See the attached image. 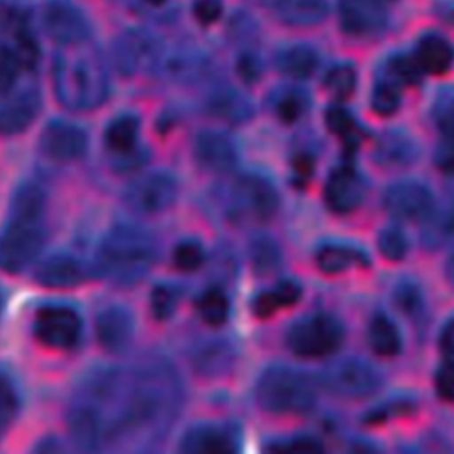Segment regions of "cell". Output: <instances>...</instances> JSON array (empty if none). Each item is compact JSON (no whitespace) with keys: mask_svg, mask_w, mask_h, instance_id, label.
<instances>
[{"mask_svg":"<svg viewBox=\"0 0 454 454\" xmlns=\"http://www.w3.org/2000/svg\"><path fill=\"white\" fill-rule=\"evenodd\" d=\"M177 397L176 376L165 365L101 369L83 381L74 397L71 433L83 449H101L122 436L167 424Z\"/></svg>","mask_w":454,"mask_h":454,"instance_id":"6da1fadb","label":"cell"},{"mask_svg":"<svg viewBox=\"0 0 454 454\" xmlns=\"http://www.w3.org/2000/svg\"><path fill=\"white\" fill-rule=\"evenodd\" d=\"M59 101L69 110L98 108L108 96V73L99 50L89 39L60 44L53 62Z\"/></svg>","mask_w":454,"mask_h":454,"instance_id":"7a4b0ae2","label":"cell"},{"mask_svg":"<svg viewBox=\"0 0 454 454\" xmlns=\"http://www.w3.org/2000/svg\"><path fill=\"white\" fill-rule=\"evenodd\" d=\"M46 195L35 183L18 186L11 200L9 218L0 231V268L25 270L44 245Z\"/></svg>","mask_w":454,"mask_h":454,"instance_id":"3957f363","label":"cell"},{"mask_svg":"<svg viewBox=\"0 0 454 454\" xmlns=\"http://www.w3.org/2000/svg\"><path fill=\"white\" fill-rule=\"evenodd\" d=\"M156 243L138 225L117 223L99 243L96 268L115 284H135L153 266Z\"/></svg>","mask_w":454,"mask_h":454,"instance_id":"277c9868","label":"cell"},{"mask_svg":"<svg viewBox=\"0 0 454 454\" xmlns=\"http://www.w3.org/2000/svg\"><path fill=\"white\" fill-rule=\"evenodd\" d=\"M257 401L275 413H301L314 404V387L310 380L291 365L268 367L257 381Z\"/></svg>","mask_w":454,"mask_h":454,"instance_id":"5b68a950","label":"cell"},{"mask_svg":"<svg viewBox=\"0 0 454 454\" xmlns=\"http://www.w3.org/2000/svg\"><path fill=\"white\" fill-rule=\"evenodd\" d=\"M342 340L340 323L326 314H312L296 321L287 332L289 349L303 358L333 353Z\"/></svg>","mask_w":454,"mask_h":454,"instance_id":"8992f818","label":"cell"},{"mask_svg":"<svg viewBox=\"0 0 454 454\" xmlns=\"http://www.w3.org/2000/svg\"><path fill=\"white\" fill-rule=\"evenodd\" d=\"M325 385L346 397H365L376 392L381 385L380 371L364 358H340L325 367Z\"/></svg>","mask_w":454,"mask_h":454,"instance_id":"52a82bcc","label":"cell"},{"mask_svg":"<svg viewBox=\"0 0 454 454\" xmlns=\"http://www.w3.org/2000/svg\"><path fill=\"white\" fill-rule=\"evenodd\" d=\"M177 195L176 179L163 170L149 172L137 177L126 190V202L131 209L145 215L167 209Z\"/></svg>","mask_w":454,"mask_h":454,"instance_id":"ba28073f","label":"cell"},{"mask_svg":"<svg viewBox=\"0 0 454 454\" xmlns=\"http://www.w3.org/2000/svg\"><path fill=\"white\" fill-rule=\"evenodd\" d=\"M34 333L48 348H73L82 333L80 316L66 305L43 307L34 321Z\"/></svg>","mask_w":454,"mask_h":454,"instance_id":"9c48e42d","label":"cell"},{"mask_svg":"<svg viewBox=\"0 0 454 454\" xmlns=\"http://www.w3.org/2000/svg\"><path fill=\"white\" fill-rule=\"evenodd\" d=\"M231 202L238 215L250 220H266L278 206V193L264 176L247 174L234 183Z\"/></svg>","mask_w":454,"mask_h":454,"instance_id":"30bf717a","label":"cell"},{"mask_svg":"<svg viewBox=\"0 0 454 454\" xmlns=\"http://www.w3.org/2000/svg\"><path fill=\"white\" fill-rule=\"evenodd\" d=\"M43 25L59 46L89 39V20L69 0H48L43 7Z\"/></svg>","mask_w":454,"mask_h":454,"instance_id":"8fae6325","label":"cell"},{"mask_svg":"<svg viewBox=\"0 0 454 454\" xmlns=\"http://www.w3.org/2000/svg\"><path fill=\"white\" fill-rule=\"evenodd\" d=\"M385 209L403 220L427 218L434 209V199L429 188L415 179H404L390 184L383 193Z\"/></svg>","mask_w":454,"mask_h":454,"instance_id":"7c38bea8","label":"cell"},{"mask_svg":"<svg viewBox=\"0 0 454 454\" xmlns=\"http://www.w3.org/2000/svg\"><path fill=\"white\" fill-rule=\"evenodd\" d=\"M41 147L53 160L73 161L87 151V133L73 122L55 119L44 126Z\"/></svg>","mask_w":454,"mask_h":454,"instance_id":"4fadbf2b","label":"cell"},{"mask_svg":"<svg viewBox=\"0 0 454 454\" xmlns=\"http://www.w3.org/2000/svg\"><path fill=\"white\" fill-rule=\"evenodd\" d=\"M339 12L344 32L355 37L374 35L387 25L383 4L378 0H340Z\"/></svg>","mask_w":454,"mask_h":454,"instance_id":"5bb4252c","label":"cell"},{"mask_svg":"<svg viewBox=\"0 0 454 454\" xmlns=\"http://www.w3.org/2000/svg\"><path fill=\"white\" fill-rule=\"evenodd\" d=\"M365 195V183L362 176L351 167L335 168L326 181L325 199L332 211L349 213L355 209Z\"/></svg>","mask_w":454,"mask_h":454,"instance_id":"9a60e30c","label":"cell"},{"mask_svg":"<svg viewBox=\"0 0 454 454\" xmlns=\"http://www.w3.org/2000/svg\"><path fill=\"white\" fill-rule=\"evenodd\" d=\"M87 275L83 261L71 252H57L44 259L35 271V280L46 287L78 286Z\"/></svg>","mask_w":454,"mask_h":454,"instance_id":"2e32d148","label":"cell"},{"mask_svg":"<svg viewBox=\"0 0 454 454\" xmlns=\"http://www.w3.org/2000/svg\"><path fill=\"white\" fill-rule=\"evenodd\" d=\"M41 101L35 90L25 89L0 101V133L16 135L25 131L35 119Z\"/></svg>","mask_w":454,"mask_h":454,"instance_id":"e0dca14e","label":"cell"},{"mask_svg":"<svg viewBox=\"0 0 454 454\" xmlns=\"http://www.w3.org/2000/svg\"><path fill=\"white\" fill-rule=\"evenodd\" d=\"M195 156L204 168L220 174L229 172L238 161L236 145L220 131H202L195 140Z\"/></svg>","mask_w":454,"mask_h":454,"instance_id":"ac0fdd59","label":"cell"},{"mask_svg":"<svg viewBox=\"0 0 454 454\" xmlns=\"http://www.w3.org/2000/svg\"><path fill=\"white\" fill-rule=\"evenodd\" d=\"M133 335L131 314L119 305L103 309L96 317L98 342L108 351H122Z\"/></svg>","mask_w":454,"mask_h":454,"instance_id":"d6986e66","label":"cell"},{"mask_svg":"<svg viewBox=\"0 0 454 454\" xmlns=\"http://www.w3.org/2000/svg\"><path fill=\"white\" fill-rule=\"evenodd\" d=\"M158 48L145 34L128 32L117 43V66L124 74L135 73L145 66H154Z\"/></svg>","mask_w":454,"mask_h":454,"instance_id":"ffe728a7","label":"cell"},{"mask_svg":"<svg viewBox=\"0 0 454 454\" xmlns=\"http://www.w3.org/2000/svg\"><path fill=\"white\" fill-rule=\"evenodd\" d=\"M275 14L296 27H309L323 21L328 14L326 0H266Z\"/></svg>","mask_w":454,"mask_h":454,"instance_id":"44dd1931","label":"cell"},{"mask_svg":"<svg viewBox=\"0 0 454 454\" xmlns=\"http://www.w3.org/2000/svg\"><path fill=\"white\" fill-rule=\"evenodd\" d=\"M236 449L234 436L225 427L216 426H197L190 429L181 442V450L184 452H232Z\"/></svg>","mask_w":454,"mask_h":454,"instance_id":"7402d4cb","label":"cell"},{"mask_svg":"<svg viewBox=\"0 0 454 454\" xmlns=\"http://www.w3.org/2000/svg\"><path fill=\"white\" fill-rule=\"evenodd\" d=\"M413 57L422 73L443 74L454 62V48L447 39L440 35H426L420 39Z\"/></svg>","mask_w":454,"mask_h":454,"instance_id":"603a6c76","label":"cell"},{"mask_svg":"<svg viewBox=\"0 0 454 454\" xmlns=\"http://www.w3.org/2000/svg\"><path fill=\"white\" fill-rule=\"evenodd\" d=\"M207 110L223 121L239 122L247 121L252 114V105L248 99L232 89H218L207 99Z\"/></svg>","mask_w":454,"mask_h":454,"instance_id":"cb8c5ba5","label":"cell"},{"mask_svg":"<svg viewBox=\"0 0 454 454\" xmlns=\"http://www.w3.org/2000/svg\"><path fill=\"white\" fill-rule=\"evenodd\" d=\"M316 262L325 273H340L353 264L367 262V257L351 245L325 243L316 252Z\"/></svg>","mask_w":454,"mask_h":454,"instance_id":"d4e9b609","label":"cell"},{"mask_svg":"<svg viewBox=\"0 0 454 454\" xmlns=\"http://www.w3.org/2000/svg\"><path fill=\"white\" fill-rule=\"evenodd\" d=\"M277 67L291 78H309L317 67V53L307 44H293L277 55Z\"/></svg>","mask_w":454,"mask_h":454,"instance_id":"484cf974","label":"cell"},{"mask_svg":"<svg viewBox=\"0 0 454 454\" xmlns=\"http://www.w3.org/2000/svg\"><path fill=\"white\" fill-rule=\"evenodd\" d=\"M415 156V142L404 131L385 133L376 147V158L383 165H408Z\"/></svg>","mask_w":454,"mask_h":454,"instance_id":"4316f807","label":"cell"},{"mask_svg":"<svg viewBox=\"0 0 454 454\" xmlns=\"http://www.w3.org/2000/svg\"><path fill=\"white\" fill-rule=\"evenodd\" d=\"M137 138H138V121H137V117L128 115V114L115 117L105 131L106 147L115 156H122V154L135 151Z\"/></svg>","mask_w":454,"mask_h":454,"instance_id":"83f0119b","label":"cell"},{"mask_svg":"<svg viewBox=\"0 0 454 454\" xmlns=\"http://www.w3.org/2000/svg\"><path fill=\"white\" fill-rule=\"evenodd\" d=\"M371 348L381 356H392L401 349V335L392 319L380 314L371 321L369 326Z\"/></svg>","mask_w":454,"mask_h":454,"instance_id":"f1b7e54d","label":"cell"},{"mask_svg":"<svg viewBox=\"0 0 454 454\" xmlns=\"http://www.w3.org/2000/svg\"><path fill=\"white\" fill-rule=\"evenodd\" d=\"M197 310L206 323L222 325L229 316V300L222 289L211 287L200 294Z\"/></svg>","mask_w":454,"mask_h":454,"instance_id":"f546056e","label":"cell"},{"mask_svg":"<svg viewBox=\"0 0 454 454\" xmlns=\"http://www.w3.org/2000/svg\"><path fill=\"white\" fill-rule=\"evenodd\" d=\"M399 83L392 78H383L374 83L371 94V106L378 115H392L399 108Z\"/></svg>","mask_w":454,"mask_h":454,"instance_id":"4dcf8cb0","label":"cell"},{"mask_svg":"<svg viewBox=\"0 0 454 454\" xmlns=\"http://www.w3.org/2000/svg\"><path fill=\"white\" fill-rule=\"evenodd\" d=\"M325 85H326V90L330 92L332 98L346 99L355 90L356 73L349 64H339L326 74Z\"/></svg>","mask_w":454,"mask_h":454,"instance_id":"1f68e13d","label":"cell"},{"mask_svg":"<svg viewBox=\"0 0 454 454\" xmlns=\"http://www.w3.org/2000/svg\"><path fill=\"white\" fill-rule=\"evenodd\" d=\"M422 69L417 64L415 57L410 55H394L388 60V78L399 85H415L420 82Z\"/></svg>","mask_w":454,"mask_h":454,"instance_id":"d6a6232c","label":"cell"},{"mask_svg":"<svg viewBox=\"0 0 454 454\" xmlns=\"http://www.w3.org/2000/svg\"><path fill=\"white\" fill-rule=\"evenodd\" d=\"M378 247H380V252L387 259L399 261L408 252V239L403 231H399L395 227H385L378 234Z\"/></svg>","mask_w":454,"mask_h":454,"instance_id":"836d02e7","label":"cell"},{"mask_svg":"<svg viewBox=\"0 0 454 454\" xmlns=\"http://www.w3.org/2000/svg\"><path fill=\"white\" fill-rule=\"evenodd\" d=\"M326 126L332 133L340 135L342 138L355 142L356 140V122L353 119V115L339 105H333L326 110Z\"/></svg>","mask_w":454,"mask_h":454,"instance_id":"e575fe53","label":"cell"},{"mask_svg":"<svg viewBox=\"0 0 454 454\" xmlns=\"http://www.w3.org/2000/svg\"><path fill=\"white\" fill-rule=\"evenodd\" d=\"M172 259L176 268H179L181 271H195L204 262V250L197 241L186 239L176 245Z\"/></svg>","mask_w":454,"mask_h":454,"instance_id":"d590c367","label":"cell"},{"mask_svg":"<svg viewBox=\"0 0 454 454\" xmlns=\"http://www.w3.org/2000/svg\"><path fill=\"white\" fill-rule=\"evenodd\" d=\"M177 305V291L172 286L160 284L151 293V310L156 319H167Z\"/></svg>","mask_w":454,"mask_h":454,"instance_id":"8d00e7d4","label":"cell"},{"mask_svg":"<svg viewBox=\"0 0 454 454\" xmlns=\"http://www.w3.org/2000/svg\"><path fill=\"white\" fill-rule=\"evenodd\" d=\"M433 114L442 133H454V87L438 96Z\"/></svg>","mask_w":454,"mask_h":454,"instance_id":"74e56055","label":"cell"},{"mask_svg":"<svg viewBox=\"0 0 454 454\" xmlns=\"http://www.w3.org/2000/svg\"><path fill=\"white\" fill-rule=\"evenodd\" d=\"M21 71L20 62L9 46H0V98H4L18 80Z\"/></svg>","mask_w":454,"mask_h":454,"instance_id":"f35d334b","label":"cell"},{"mask_svg":"<svg viewBox=\"0 0 454 454\" xmlns=\"http://www.w3.org/2000/svg\"><path fill=\"white\" fill-rule=\"evenodd\" d=\"M307 108V98L300 92V90H287L284 92L278 101H277V115L282 119V121H296L303 110Z\"/></svg>","mask_w":454,"mask_h":454,"instance_id":"ab89813d","label":"cell"},{"mask_svg":"<svg viewBox=\"0 0 454 454\" xmlns=\"http://www.w3.org/2000/svg\"><path fill=\"white\" fill-rule=\"evenodd\" d=\"M252 259L255 268L261 271H270L278 262V250L271 239L259 238L252 245Z\"/></svg>","mask_w":454,"mask_h":454,"instance_id":"60d3db41","label":"cell"},{"mask_svg":"<svg viewBox=\"0 0 454 454\" xmlns=\"http://www.w3.org/2000/svg\"><path fill=\"white\" fill-rule=\"evenodd\" d=\"M395 303L397 307L406 312V314H415L419 309H420V289L415 286V282H401L397 287H395Z\"/></svg>","mask_w":454,"mask_h":454,"instance_id":"b9f144b4","label":"cell"},{"mask_svg":"<svg viewBox=\"0 0 454 454\" xmlns=\"http://www.w3.org/2000/svg\"><path fill=\"white\" fill-rule=\"evenodd\" d=\"M18 410V395L14 387L0 376V429L5 427Z\"/></svg>","mask_w":454,"mask_h":454,"instance_id":"7bdbcfd3","label":"cell"},{"mask_svg":"<svg viewBox=\"0 0 454 454\" xmlns=\"http://www.w3.org/2000/svg\"><path fill=\"white\" fill-rule=\"evenodd\" d=\"M222 2L220 0H193L192 11L195 20L200 25H211L222 16Z\"/></svg>","mask_w":454,"mask_h":454,"instance_id":"ee69618b","label":"cell"},{"mask_svg":"<svg viewBox=\"0 0 454 454\" xmlns=\"http://www.w3.org/2000/svg\"><path fill=\"white\" fill-rule=\"evenodd\" d=\"M434 385L440 397L454 403V360H449L436 371Z\"/></svg>","mask_w":454,"mask_h":454,"instance_id":"f6af8a7d","label":"cell"},{"mask_svg":"<svg viewBox=\"0 0 454 454\" xmlns=\"http://www.w3.org/2000/svg\"><path fill=\"white\" fill-rule=\"evenodd\" d=\"M271 291H273V294H275V298H277L280 309L296 303L298 298L301 296V287H300V284L294 282V280H282V282H278Z\"/></svg>","mask_w":454,"mask_h":454,"instance_id":"bcb514c9","label":"cell"},{"mask_svg":"<svg viewBox=\"0 0 454 454\" xmlns=\"http://www.w3.org/2000/svg\"><path fill=\"white\" fill-rule=\"evenodd\" d=\"M436 163L447 172H454V133H443L436 149Z\"/></svg>","mask_w":454,"mask_h":454,"instance_id":"7dc6e473","label":"cell"},{"mask_svg":"<svg viewBox=\"0 0 454 454\" xmlns=\"http://www.w3.org/2000/svg\"><path fill=\"white\" fill-rule=\"evenodd\" d=\"M238 71H239V76L245 82H255L261 76L259 60L254 55H250V53L248 55H241L239 60H238Z\"/></svg>","mask_w":454,"mask_h":454,"instance_id":"c3c4849f","label":"cell"},{"mask_svg":"<svg viewBox=\"0 0 454 454\" xmlns=\"http://www.w3.org/2000/svg\"><path fill=\"white\" fill-rule=\"evenodd\" d=\"M275 450H291V452H316L321 450V445L317 442H314L312 438H293L287 443L282 445H275Z\"/></svg>","mask_w":454,"mask_h":454,"instance_id":"681fc988","label":"cell"},{"mask_svg":"<svg viewBox=\"0 0 454 454\" xmlns=\"http://www.w3.org/2000/svg\"><path fill=\"white\" fill-rule=\"evenodd\" d=\"M440 349L449 360H454V316L449 317L442 328Z\"/></svg>","mask_w":454,"mask_h":454,"instance_id":"f907efd6","label":"cell"},{"mask_svg":"<svg viewBox=\"0 0 454 454\" xmlns=\"http://www.w3.org/2000/svg\"><path fill=\"white\" fill-rule=\"evenodd\" d=\"M310 170H312V165H310V160L307 156H300L296 161H294V174L296 177H300L301 181H307V177L310 176Z\"/></svg>","mask_w":454,"mask_h":454,"instance_id":"816d5d0a","label":"cell"},{"mask_svg":"<svg viewBox=\"0 0 454 454\" xmlns=\"http://www.w3.org/2000/svg\"><path fill=\"white\" fill-rule=\"evenodd\" d=\"M447 277L454 282V255L447 261Z\"/></svg>","mask_w":454,"mask_h":454,"instance_id":"f5cc1de1","label":"cell"},{"mask_svg":"<svg viewBox=\"0 0 454 454\" xmlns=\"http://www.w3.org/2000/svg\"><path fill=\"white\" fill-rule=\"evenodd\" d=\"M145 4H149V5H153V7H161L167 0H144Z\"/></svg>","mask_w":454,"mask_h":454,"instance_id":"db71d44e","label":"cell"},{"mask_svg":"<svg viewBox=\"0 0 454 454\" xmlns=\"http://www.w3.org/2000/svg\"><path fill=\"white\" fill-rule=\"evenodd\" d=\"M378 2H380V4H383V5H385V4H390V2H394V0H378Z\"/></svg>","mask_w":454,"mask_h":454,"instance_id":"11a10c76","label":"cell"}]
</instances>
